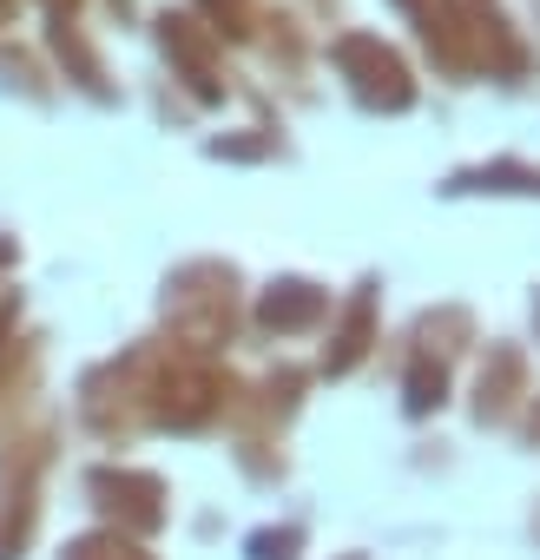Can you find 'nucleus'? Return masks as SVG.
I'll list each match as a JSON object with an SVG mask.
<instances>
[{"label": "nucleus", "mask_w": 540, "mask_h": 560, "mask_svg": "<svg viewBox=\"0 0 540 560\" xmlns=\"http://www.w3.org/2000/svg\"><path fill=\"white\" fill-rule=\"evenodd\" d=\"M317 311H324V304H317L310 291H304V298H284V304H278V298L263 304V317H270V324H304V317H317Z\"/></svg>", "instance_id": "nucleus-1"}]
</instances>
